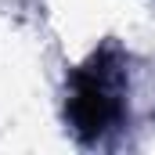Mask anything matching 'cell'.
I'll return each instance as SVG.
<instances>
[{"mask_svg":"<svg viewBox=\"0 0 155 155\" xmlns=\"http://www.w3.org/2000/svg\"><path fill=\"white\" fill-rule=\"evenodd\" d=\"M123 112V72L108 54H94L76 69L69 87V123L79 137H101Z\"/></svg>","mask_w":155,"mask_h":155,"instance_id":"cell-1","label":"cell"}]
</instances>
